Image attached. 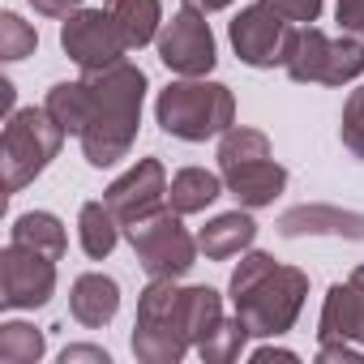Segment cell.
<instances>
[{"instance_id":"cell-1","label":"cell","mask_w":364,"mask_h":364,"mask_svg":"<svg viewBox=\"0 0 364 364\" xmlns=\"http://www.w3.org/2000/svg\"><path fill=\"white\" fill-rule=\"evenodd\" d=\"M90 86V120L82 141V159L90 167H116L120 159H129L133 141H137V124H141V103H146V73L133 60H116L103 69H86L82 73Z\"/></svg>"},{"instance_id":"cell-2","label":"cell","mask_w":364,"mask_h":364,"mask_svg":"<svg viewBox=\"0 0 364 364\" xmlns=\"http://www.w3.org/2000/svg\"><path fill=\"white\" fill-rule=\"evenodd\" d=\"M228 296L253 338H283L304 313L309 274L300 266H279L262 249H249L232 270Z\"/></svg>"},{"instance_id":"cell-3","label":"cell","mask_w":364,"mask_h":364,"mask_svg":"<svg viewBox=\"0 0 364 364\" xmlns=\"http://www.w3.org/2000/svg\"><path fill=\"white\" fill-rule=\"evenodd\" d=\"M154 124L176 141H210L236 124V95L210 77H176L154 99Z\"/></svg>"},{"instance_id":"cell-4","label":"cell","mask_w":364,"mask_h":364,"mask_svg":"<svg viewBox=\"0 0 364 364\" xmlns=\"http://www.w3.org/2000/svg\"><path fill=\"white\" fill-rule=\"evenodd\" d=\"M65 129L52 120L48 107H18L5 120V133H0V171H5V193H22L26 185L52 167V159L65 146Z\"/></svg>"},{"instance_id":"cell-5","label":"cell","mask_w":364,"mask_h":364,"mask_svg":"<svg viewBox=\"0 0 364 364\" xmlns=\"http://www.w3.org/2000/svg\"><path fill=\"white\" fill-rule=\"evenodd\" d=\"M129 347L141 364H180L193 351L185 326H180V287H176V279H150L141 287Z\"/></svg>"},{"instance_id":"cell-6","label":"cell","mask_w":364,"mask_h":364,"mask_svg":"<svg viewBox=\"0 0 364 364\" xmlns=\"http://www.w3.org/2000/svg\"><path fill=\"white\" fill-rule=\"evenodd\" d=\"M124 240L137 257V266L150 279H185L198 266V236L185 228V215H176L171 206L124 223Z\"/></svg>"},{"instance_id":"cell-7","label":"cell","mask_w":364,"mask_h":364,"mask_svg":"<svg viewBox=\"0 0 364 364\" xmlns=\"http://www.w3.org/2000/svg\"><path fill=\"white\" fill-rule=\"evenodd\" d=\"M283 69L300 86H351L355 77H364V39L355 35L330 39L317 26H300Z\"/></svg>"},{"instance_id":"cell-8","label":"cell","mask_w":364,"mask_h":364,"mask_svg":"<svg viewBox=\"0 0 364 364\" xmlns=\"http://www.w3.org/2000/svg\"><path fill=\"white\" fill-rule=\"evenodd\" d=\"M210 14L193 9V5H180L171 14V22H163L154 48L159 60L176 73V77H210V69L219 65V48H215V31L206 22Z\"/></svg>"},{"instance_id":"cell-9","label":"cell","mask_w":364,"mask_h":364,"mask_svg":"<svg viewBox=\"0 0 364 364\" xmlns=\"http://www.w3.org/2000/svg\"><path fill=\"white\" fill-rule=\"evenodd\" d=\"M296 31L300 26L283 22L274 9H266L257 0V5H245L232 18L228 39H232V52L240 56V65H249V69H283L287 56H291Z\"/></svg>"},{"instance_id":"cell-10","label":"cell","mask_w":364,"mask_h":364,"mask_svg":"<svg viewBox=\"0 0 364 364\" xmlns=\"http://www.w3.org/2000/svg\"><path fill=\"white\" fill-rule=\"evenodd\" d=\"M52 296H56V262L9 240L5 253H0V304L9 313H22V309L35 313Z\"/></svg>"},{"instance_id":"cell-11","label":"cell","mask_w":364,"mask_h":364,"mask_svg":"<svg viewBox=\"0 0 364 364\" xmlns=\"http://www.w3.org/2000/svg\"><path fill=\"white\" fill-rule=\"evenodd\" d=\"M60 48H65V56H69L82 73H86V69L116 65V60L129 56V48H124V39H120L112 14H107V9H86V5H82L77 14L60 18Z\"/></svg>"},{"instance_id":"cell-12","label":"cell","mask_w":364,"mask_h":364,"mask_svg":"<svg viewBox=\"0 0 364 364\" xmlns=\"http://www.w3.org/2000/svg\"><path fill=\"white\" fill-rule=\"evenodd\" d=\"M167 185H171V180H167L159 159H137L124 176H116L107 185L103 202L116 210L120 223H133V219H146V215L167 206Z\"/></svg>"},{"instance_id":"cell-13","label":"cell","mask_w":364,"mask_h":364,"mask_svg":"<svg viewBox=\"0 0 364 364\" xmlns=\"http://www.w3.org/2000/svg\"><path fill=\"white\" fill-rule=\"evenodd\" d=\"M279 236L304 240V236H338V240H364V215L326 206V202H304L279 215Z\"/></svg>"},{"instance_id":"cell-14","label":"cell","mask_w":364,"mask_h":364,"mask_svg":"<svg viewBox=\"0 0 364 364\" xmlns=\"http://www.w3.org/2000/svg\"><path fill=\"white\" fill-rule=\"evenodd\" d=\"M223 185H228V198H236V206L245 210H262V206H274L287 189V167L270 159H257V163H245V167H232L223 171Z\"/></svg>"},{"instance_id":"cell-15","label":"cell","mask_w":364,"mask_h":364,"mask_svg":"<svg viewBox=\"0 0 364 364\" xmlns=\"http://www.w3.org/2000/svg\"><path fill=\"white\" fill-rule=\"evenodd\" d=\"M120 313V283L112 274H99V270H86L73 279L69 287V317L86 330H103L112 326Z\"/></svg>"},{"instance_id":"cell-16","label":"cell","mask_w":364,"mask_h":364,"mask_svg":"<svg viewBox=\"0 0 364 364\" xmlns=\"http://www.w3.org/2000/svg\"><path fill=\"white\" fill-rule=\"evenodd\" d=\"M253 240H257V219H253V210H245V206H236V210H228V215H215V219L198 232V249H202L206 262H232V257L249 253Z\"/></svg>"},{"instance_id":"cell-17","label":"cell","mask_w":364,"mask_h":364,"mask_svg":"<svg viewBox=\"0 0 364 364\" xmlns=\"http://www.w3.org/2000/svg\"><path fill=\"white\" fill-rule=\"evenodd\" d=\"M228 193V185H223V171H206V167H180L176 176H171V185H167V206L176 210V215H202V210H210L219 198Z\"/></svg>"},{"instance_id":"cell-18","label":"cell","mask_w":364,"mask_h":364,"mask_svg":"<svg viewBox=\"0 0 364 364\" xmlns=\"http://www.w3.org/2000/svg\"><path fill=\"white\" fill-rule=\"evenodd\" d=\"M103 9L112 14V22H116L129 52L150 48L159 39V31H163V0H107Z\"/></svg>"},{"instance_id":"cell-19","label":"cell","mask_w":364,"mask_h":364,"mask_svg":"<svg viewBox=\"0 0 364 364\" xmlns=\"http://www.w3.org/2000/svg\"><path fill=\"white\" fill-rule=\"evenodd\" d=\"M120 236H124V223L116 219V210L103 198L99 202H82V210H77V245H82V253L90 262L112 257Z\"/></svg>"},{"instance_id":"cell-20","label":"cell","mask_w":364,"mask_h":364,"mask_svg":"<svg viewBox=\"0 0 364 364\" xmlns=\"http://www.w3.org/2000/svg\"><path fill=\"white\" fill-rule=\"evenodd\" d=\"M9 240L22 245V249H35V253L52 257V262H60L69 253V232H65V223L52 210H26V215H18L14 228H9Z\"/></svg>"},{"instance_id":"cell-21","label":"cell","mask_w":364,"mask_h":364,"mask_svg":"<svg viewBox=\"0 0 364 364\" xmlns=\"http://www.w3.org/2000/svg\"><path fill=\"white\" fill-rule=\"evenodd\" d=\"M330 338H355L360 343V296L347 283H330L326 300H321V317H317V343Z\"/></svg>"},{"instance_id":"cell-22","label":"cell","mask_w":364,"mask_h":364,"mask_svg":"<svg viewBox=\"0 0 364 364\" xmlns=\"http://www.w3.org/2000/svg\"><path fill=\"white\" fill-rule=\"evenodd\" d=\"M223 321V296L206 283H193V287H180V326H185L189 343L198 347L215 326Z\"/></svg>"},{"instance_id":"cell-23","label":"cell","mask_w":364,"mask_h":364,"mask_svg":"<svg viewBox=\"0 0 364 364\" xmlns=\"http://www.w3.org/2000/svg\"><path fill=\"white\" fill-rule=\"evenodd\" d=\"M43 107L52 112V120L69 133V137H82L86 133V120H90V86L86 77L77 82H56L43 99Z\"/></svg>"},{"instance_id":"cell-24","label":"cell","mask_w":364,"mask_h":364,"mask_svg":"<svg viewBox=\"0 0 364 364\" xmlns=\"http://www.w3.org/2000/svg\"><path fill=\"white\" fill-rule=\"evenodd\" d=\"M270 137L262 129H249V124H232L223 137H219V171H232V167H245V163H257V159H270Z\"/></svg>"},{"instance_id":"cell-25","label":"cell","mask_w":364,"mask_h":364,"mask_svg":"<svg viewBox=\"0 0 364 364\" xmlns=\"http://www.w3.org/2000/svg\"><path fill=\"white\" fill-rule=\"evenodd\" d=\"M48 355V334L31 321L0 326V364H39Z\"/></svg>"},{"instance_id":"cell-26","label":"cell","mask_w":364,"mask_h":364,"mask_svg":"<svg viewBox=\"0 0 364 364\" xmlns=\"http://www.w3.org/2000/svg\"><path fill=\"white\" fill-rule=\"evenodd\" d=\"M249 338H253V334H249V326H245L240 313H236V317H223L193 351H198L206 364H236V360L245 355V343H249Z\"/></svg>"},{"instance_id":"cell-27","label":"cell","mask_w":364,"mask_h":364,"mask_svg":"<svg viewBox=\"0 0 364 364\" xmlns=\"http://www.w3.org/2000/svg\"><path fill=\"white\" fill-rule=\"evenodd\" d=\"M39 48V31L22 14H0V60H26Z\"/></svg>"},{"instance_id":"cell-28","label":"cell","mask_w":364,"mask_h":364,"mask_svg":"<svg viewBox=\"0 0 364 364\" xmlns=\"http://www.w3.org/2000/svg\"><path fill=\"white\" fill-rule=\"evenodd\" d=\"M338 137H343L347 154L364 163V86L347 95V103H343V120H338Z\"/></svg>"},{"instance_id":"cell-29","label":"cell","mask_w":364,"mask_h":364,"mask_svg":"<svg viewBox=\"0 0 364 364\" xmlns=\"http://www.w3.org/2000/svg\"><path fill=\"white\" fill-rule=\"evenodd\" d=\"M266 9H274L291 26H313L321 18V0H262Z\"/></svg>"},{"instance_id":"cell-30","label":"cell","mask_w":364,"mask_h":364,"mask_svg":"<svg viewBox=\"0 0 364 364\" xmlns=\"http://www.w3.org/2000/svg\"><path fill=\"white\" fill-rule=\"evenodd\" d=\"M317 364H364V343L355 347V338H330L317 343Z\"/></svg>"},{"instance_id":"cell-31","label":"cell","mask_w":364,"mask_h":364,"mask_svg":"<svg viewBox=\"0 0 364 364\" xmlns=\"http://www.w3.org/2000/svg\"><path fill=\"white\" fill-rule=\"evenodd\" d=\"M334 22L343 26V35L364 39V0H338V5H334Z\"/></svg>"},{"instance_id":"cell-32","label":"cell","mask_w":364,"mask_h":364,"mask_svg":"<svg viewBox=\"0 0 364 364\" xmlns=\"http://www.w3.org/2000/svg\"><path fill=\"white\" fill-rule=\"evenodd\" d=\"M60 364H112L107 347H95V343H69L60 351Z\"/></svg>"},{"instance_id":"cell-33","label":"cell","mask_w":364,"mask_h":364,"mask_svg":"<svg viewBox=\"0 0 364 364\" xmlns=\"http://www.w3.org/2000/svg\"><path fill=\"white\" fill-rule=\"evenodd\" d=\"M86 5V0H31V9L43 14V18H69Z\"/></svg>"},{"instance_id":"cell-34","label":"cell","mask_w":364,"mask_h":364,"mask_svg":"<svg viewBox=\"0 0 364 364\" xmlns=\"http://www.w3.org/2000/svg\"><path fill=\"white\" fill-rule=\"evenodd\" d=\"M249 360H253V364H270V360H279V364H300V355H296V351H287V347H274V343H266V347H253V351H249Z\"/></svg>"},{"instance_id":"cell-35","label":"cell","mask_w":364,"mask_h":364,"mask_svg":"<svg viewBox=\"0 0 364 364\" xmlns=\"http://www.w3.org/2000/svg\"><path fill=\"white\" fill-rule=\"evenodd\" d=\"M351 287H355V296H360V343H364V266L351 270Z\"/></svg>"},{"instance_id":"cell-36","label":"cell","mask_w":364,"mask_h":364,"mask_svg":"<svg viewBox=\"0 0 364 364\" xmlns=\"http://www.w3.org/2000/svg\"><path fill=\"white\" fill-rule=\"evenodd\" d=\"M185 5H193V9H202V14H223V9L236 5V0H185Z\"/></svg>"}]
</instances>
